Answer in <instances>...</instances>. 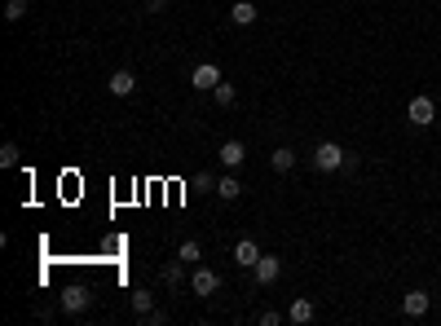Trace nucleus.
Returning a JSON list of instances; mask_svg holds the SVG:
<instances>
[{
    "label": "nucleus",
    "mask_w": 441,
    "mask_h": 326,
    "mask_svg": "<svg viewBox=\"0 0 441 326\" xmlns=\"http://www.w3.org/2000/svg\"><path fill=\"white\" fill-rule=\"evenodd\" d=\"M345 163H349V150H345L340 141H322L318 150H314V168H318V172H340Z\"/></svg>",
    "instance_id": "f257e3e1"
},
{
    "label": "nucleus",
    "mask_w": 441,
    "mask_h": 326,
    "mask_svg": "<svg viewBox=\"0 0 441 326\" xmlns=\"http://www.w3.org/2000/svg\"><path fill=\"white\" fill-rule=\"evenodd\" d=\"M58 304H62V313H67V318H79V313H89V304H93V296H89V287H79V282H71V287H62V296H58Z\"/></svg>",
    "instance_id": "f03ea898"
},
{
    "label": "nucleus",
    "mask_w": 441,
    "mask_h": 326,
    "mask_svg": "<svg viewBox=\"0 0 441 326\" xmlns=\"http://www.w3.org/2000/svg\"><path fill=\"white\" fill-rule=\"evenodd\" d=\"M406 119H411L415 128H428V124L437 119V102H433L428 93H415V97H411V106H406Z\"/></svg>",
    "instance_id": "7ed1b4c3"
},
{
    "label": "nucleus",
    "mask_w": 441,
    "mask_h": 326,
    "mask_svg": "<svg viewBox=\"0 0 441 326\" xmlns=\"http://www.w3.org/2000/svg\"><path fill=\"white\" fill-rule=\"evenodd\" d=\"M217 287H221V273L217 269H207V265H199V269H194L190 273V291H194V296H217Z\"/></svg>",
    "instance_id": "20e7f679"
},
{
    "label": "nucleus",
    "mask_w": 441,
    "mask_h": 326,
    "mask_svg": "<svg viewBox=\"0 0 441 326\" xmlns=\"http://www.w3.org/2000/svg\"><path fill=\"white\" fill-rule=\"evenodd\" d=\"M190 84L199 89V93H212V89L221 84V67H217V62H199V67L190 71Z\"/></svg>",
    "instance_id": "39448f33"
},
{
    "label": "nucleus",
    "mask_w": 441,
    "mask_h": 326,
    "mask_svg": "<svg viewBox=\"0 0 441 326\" xmlns=\"http://www.w3.org/2000/svg\"><path fill=\"white\" fill-rule=\"evenodd\" d=\"M252 273H256L260 287H274V282H279V273H283V260H279V256H260Z\"/></svg>",
    "instance_id": "423d86ee"
},
{
    "label": "nucleus",
    "mask_w": 441,
    "mask_h": 326,
    "mask_svg": "<svg viewBox=\"0 0 441 326\" xmlns=\"http://www.w3.org/2000/svg\"><path fill=\"white\" fill-rule=\"evenodd\" d=\"M260 256H265V252L256 247V238H238V242H234V265H238V269H256Z\"/></svg>",
    "instance_id": "0eeeda50"
},
{
    "label": "nucleus",
    "mask_w": 441,
    "mask_h": 326,
    "mask_svg": "<svg viewBox=\"0 0 441 326\" xmlns=\"http://www.w3.org/2000/svg\"><path fill=\"white\" fill-rule=\"evenodd\" d=\"M428 308H433V296H428V291H406V296H402V313H406V318H423Z\"/></svg>",
    "instance_id": "6e6552de"
},
{
    "label": "nucleus",
    "mask_w": 441,
    "mask_h": 326,
    "mask_svg": "<svg viewBox=\"0 0 441 326\" xmlns=\"http://www.w3.org/2000/svg\"><path fill=\"white\" fill-rule=\"evenodd\" d=\"M217 159H221V168H243V159H248V145L243 141H221V150H217Z\"/></svg>",
    "instance_id": "1a4fd4ad"
},
{
    "label": "nucleus",
    "mask_w": 441,
    "mask_h": 326,
    "mask_svg": "<svg viewBox=\"0 0 441 326\" xmlns=\"http://www.w3.org/2000/svg\"><path fill=\"white\" fill-rule=\"evenodd\" d=\"M106 89H110V93H115V97H133V93H137V75L120 67V71H110V79H106Z\"/></svg>",
    "instance_id": "9d476101"
},
{
    "label": "nucleus",
    "mask_w": 441,
    "mask_h": 326,
    "mask_svg": "<svg viewBox=\"0 0 441 326\" xmlns=\"http://www.w3.org/2000/svg\"><path fill=\"white\" fill-rule=\"evenodd\" d=\"M256 18H260L256 0H234V9H230V22H234V27H252Z\"/></svg>",
    "instance_id": "9b49d317"
},
{
    "label": "nucleus",
    "mask_w": 441,
    "mask_h": 326,
    "mask_svg": "<svg viewBox=\"0 0 441 326\" xmlns=\"http://www.w3.org/2000/svg\"><path fill=\"white\" fill-rule=\"evenodd\" d=\"M314 313H318L314 300H309V296H296V300H291V308H287V322L305 326V322H314Z\"/></svg>",
    "instance_id": "f8f14e48"
},
{
    "label": "nucleus",
    "mask_w": 441,
    "mask_h": 326,
    "mask_svg": "<svg viewBox=\"0 0 441 326\" xmlns=\"http://www.w3.org/2000/svg\"><path fill=\"white\" fill-rule=\"evenodd\" d=\"M217 199H225V203H238V199H243V185H238V176H234V172L217 176Z\"/></svg>",
    "instance_id": "ddd939ff"
},
{
    "label": "nucleus",
    "mask_w": 441,
    "mask_h": 326,
    "mask_svg": "<svg viewBox=\"0 0 441 326\" xmlns=\"http://www.w3.org/2000/svg\"><path fill=\"white\" fill-rule=\"evenodd\" d=\"M269 168L274 172H291V168H296V150H291V145H279V150L269 155Z\"/></svg>",
    "instance_id": "4468645a"
},
{
    "label": "nucleus",
    "mask_w": 441,
    "mask_h": 326,
    "mask_svg": "<svg viewBox=\"0 0 441 326\" xmlns=\"http://www.w3.org/2000/svg\"><path fill=\"white\" fill-rule=\"evenodd\" d=\"M212 102H217V106H234V102H238V84H230V79H221V84L212 89Z\"/></svg>",
    "instance_id": "2eb2a0df"
},
{
    "label": "nucleus",
    "mask_w": 441,
    "mask_h": 326,
    "mask_svg": "<svg viewBox=\"0 0 441 326\" xmlns=\"http://www.w3.org/2000/svg\"><path fill=\"white\" fill-rule=\"evenodd\" d=\"M151 308H155V291L137 287V291H133V313H137V318H146V313H151Z\"/></svg>",
    "instance_id": "dca6fc26"
},
{
    "label": "nucleus",
    "mask_w": 441,
    "mask_h": 326,
    "mask_svg": "<svg viewBox=\"0 0 441 326\" xmlns=\"http://www.w3.org/2000/svg\"><path fill=\"white\" fill-rule=\"evenodd\" d=\"M163 282H168V287L186 282V260H181V256H177V260H168V265H163Z\"/></svg>",
    "instance_id": "f3484780"
},
{
    "label": "nucleus",
    "mask_w": 441,
    "mask_h": 326,
    "mask_svg": "<svg viewBox=\"0 0 441 326\" xmlns=\"http://www.w3.org/2000/svg\"><path fill=\"white\" fill-rule=\"evenodd\" d=\"M177 256H181L186 265H203V247H199V242H194V238H186L181 247H177Z\"/></svg>",
    "instance_id": "a211bd4d"
},
{
    "label": "nucleus",
    "mask_w": 441,
    "mask_h": 326,
    "mask_svg": "<svg viewBox=\"0 0 441 326\" xmlns=\"http://www.w3.org/2000/svg\"><path fill=\"white\" fill-rule=\"evenodd\" d=\"M18 141H5V145H0V168H18Z\"/></svg>",
    "instance_id": "6ab92c4d"
},
{
    "label": "nucleus",
    "mask_w": 441,
    "mask_h": 326,
    "mask_svg": "<svg viewBox=\"0 0 441 326\" xmlns=\"http://www.w3.org/2000/svg\"><path fill=\"white\" fill-rule=\"evenodd\" d=\"M23 13H27V0H9L5 5V22H23Z\"/></svg>",
    "instance_id": "aec40b11"
},
{
    "label": "nucleus",
    "mask_w": 441,
    "mask_h": 326,
    "mask_svg": "<svg viewBox=\"0 0 441 326\" xmlns=\"http://www.w3.org/2000/svg\"><path fill=\"white\" fill-rule=\"evenodd\" d=\"M256 322H260V326H279V322H283V313H279V308H265V313H260Z\"/></svg>",
    "instance_id": "412c9836"
},
{
    "label": "nucleus",
    "mask_w": 441,
    "mask_h": 326,
    "mask_svg": "<svg viewBox=\"0 0 441 326\" xmlns=\"http://www.w3.org/2000/svg\"><path fill=\"white\" fill-rule=\"evenodd\" d=\"M194 185H199V190H217V176H212V172H199V176H194Z\"/></svg>",
    "instance_id": "4be33fe9"
},
{
    "label": "nucleus",
    "mask_w": 441,
    "mask_h": 326,
    "mask_svg": "<svg viewBox=\"0 0 441 326\" xmlns=\"http://www.w3.org/2000/svg\"><path fill=\"white\" fill-rule=\"evenodd\" d=\"M141 322H151V326H163V322H168V313H163V308H151V313H146Z\"/></svg>",
    "instance_id": "5701e85b"
},
{
    "label": "nucleus",
    "mask_w": 441,
    "mask_h": 326,
    "mask_svg": "<svg viewBox=\"0 0 441 326\" xmlns=\"http://www.w3.org/2000/svg\"><path fill=\"white\" fill-rule=\"evenodd\" d=\"M163 5H168V0H146V13H159Z\"/></svg>",
    "instance_id": "b1692460"
}]
</instances>
